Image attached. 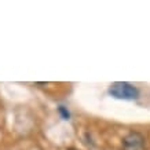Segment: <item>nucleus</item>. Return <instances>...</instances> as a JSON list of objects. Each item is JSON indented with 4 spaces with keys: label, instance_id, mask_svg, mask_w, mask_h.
Returning <instances> with one entry per match:
<instances>
[{
    "label": "nucleus",
    "instance_id": "nucleus-4",
    "mask_svg": "<svg viewBox=\"0 0 150 150\" xmlns=\"http://www.w3.org/2000/svg\"><path fill=\"white\" fill-rule=\"evenodd\" d=\"M70 150H76V149H70Z\"/></svg>",
    "mask_w": 150,
    "mask_h": 150
},
{
    "label": "nucleus",
    "instance_id": "nucleus-2",
    "mask_svg": "<svg viewBox=\"0 0 150 150\" xmlns=\"http://www.w3.org/2000/svg\"><path fill=\"white\" fill-rule=\"evenodd\" d=\"M124 150H145V138L139 132H129L123 139Z\"/></svg>",
    "mask_w": 150,
    "mask_h": 150
},
{
    "label": "nucleus",
    "instance_id": "nucleus-1",
    "mask_svg": "<svg viewBox=\"0 0 150 150\" xmlns=\"http://www.w3.org/2000/svg\"><path fill=\"white\" fill-rule=\"evenodd\" d=\"M109 94L117 99L123 100H135L139 95L137 87L131 86L129 83L125 81H116L113 83L109 88Z\"/></svg>",
    "mask_w": 150,
    "mask_h": 150
},
{
    "label": "nucleus",
    "instance_id": "nucleus-3",
    "mask_svg": "<svg viewBox=\"0 0 150 150\" xmlns=\"http://www.w3.org/2000/svg\"><path fill=\"white\" fill-rule=\"evenodd\" d=\"M58 112L61 113L62 118H65V120H69V117H70V113H69L68 110H66V108H65V106H59V108H58Z\"/></svg>",
    "mask_w": 150,
    "mask_h": 150
}]
</instances>
